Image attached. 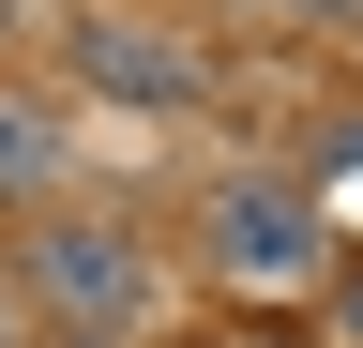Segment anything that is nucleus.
<instances>
[{"mask_svg": "<svg viewBox=\"0 0 363 348\" xmlns=\"http://www.w3.org/2000/svg\"><path fill=\"white\" fill-rule=\"evenodd\" d=\"M61 61H76V91H106V106H197L212 91V61L182 46V30H152V16H76Z\"/></svg>", "mask_w": 363, "mask_h": 348, "instance_id": "obj_1", "label": "nucleus"}, {"mask_svg": "<svg viewBox=\"0 0 363 348\" xmlns=\"http://www.w3.org/2000/svg\"><path fill=\"white\" fill-rule=\"evenodd\" d=\"M30 288L61 303V318H91V333H121V318H152V257H136V228H45L30 242Z\"/></svg>", "mask_w": 363, "mask_h": 348, "instance_id": "obj_2", "label": "nucleus"}, {"mask_svg": "<svg viewBox=\"0 0 363 348\" xmlns=\"http://www.w3.org/2000/svg\"><path fill=\"white\" fill-rule=\"evenodd\" d=\"M212 257H227L242 288H303V273H318V197L288 182V167L227 182V197H212Z\"/></svg>", "mask_w": 363, "mask_h": 348, "instance_id": "obj_3", "label": "nucleus"}, {"mask_svg": "<svg viewBox=\"0 0 363 348\" xmlns=\"http://www.w3.org/2000/svg\"><path fill=\"white\" fill-rule=\"evenodd\" d=\"M61 152H76L61 106H45V91H0V197H45V182H61Z\"/></svg>", "mask_w": 363, "mask_h": 348, "instance_id": "obj_4", "label": "nucleus"}, {"mask_svg": "<svg viewBox=\"0 0 363 348\" xmlns=\"http://www.w3.org/2000/svg\"><path fill=\"white\" fill-rule=\"evenodd\" d=\"M242 16H363V0H242Z\"/></svg>", "mask_w": 363, "mask_h": 348, "instance_id": "obj_5", "label": "nucleus"}, {"mask_svg": "<svg viewBox=\"0 0 363 348\" xmlns=\"http://www.w3.org/2000/svg\"><path fill=\"white\" fill-rule=\"evenodd\" d=\"M0 348H16V303H0Z\"/></svg>", "mask_w": 363, "mask_h": 348, "instance_id": "obj_6", "label": "nucleus"}, {"mask_svg": "<svg viewBox=\"0 0 363 348\" xmlns=\"http://www.w3.org/2000/svg\"><path fill=\"white\" fill-rule=\"evenodd\" d=\"M348 333H363V288H348Z\"/></svg>", "mask_w": 363, "mask_h": 348, "instance_id": "obj_7", "label": "nucleus"}, {"mask_svg": "<svg viewBox=\"0 0 363 348\" xmlns=\"http://www.w3.org/2000/svg\"><path fill=\"white\" fill-rule=\"evenodd\" d=\"M91 348H106V333H91Z\"/></svg>", "mask_w": 363, "mask_h": 348, "instance_id": "obj_8", "label": "nucleus"}]
</instances>
